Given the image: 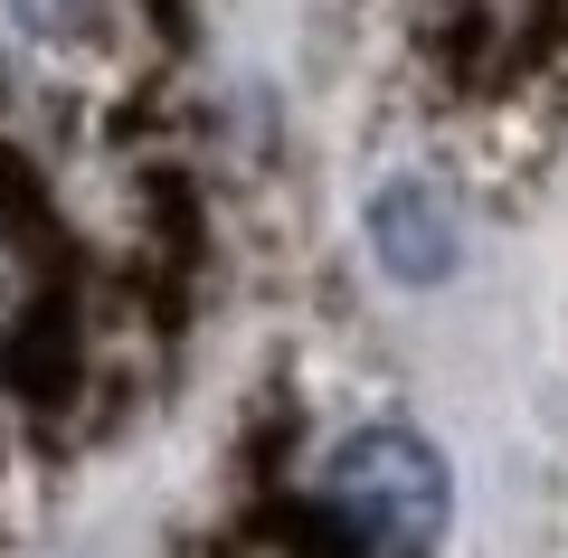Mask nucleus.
Returning <instances> with one entry per match:
<instances>
[{
	"label": "nucleus",
	"mask_w": 568,
	"mask_h": 558,
	"mask_svg": "<svg viewBox=\"0 0 568 558\" xmlns=\"http://www.w3.org/2000/svg\"><path fill=\"white\" fill-rule=\"evenodd\" d=\"M323 501L369 558H436L455 520V474L417 426L379 417V426H351L323 455Z\"/></svg>",
	"instance_id": "1"
},
{
	"label": "nucleus",
	"mask_w": 568,
	"mask_h": 558,
	"mask_svg": "<svg viewBox=\"0 0 568 558\" xmlns=\"http://www.w3.org/2000/svg\"><path fill=\"white\" fill-rule=\"evenodd\" d=\"M361 237H369V256H379L388 284H446L465 265V219H455V200L426 171H388L369 190Z\"/></svg>",
	"instance_id": "2"
},
{
	"label": "nucleus",
	"mask_w": 568,
	"mask_h": 558,
	"mask_svg": "<svg viewBox=\"0 0 568 558\" xmlns=\"http://www.w3.org/2000/svg\"><path fill=\"white\" fill-rule=\"evenodd\" d=\"M10 10H20V29H29V39H48V48L85 39V20H95V0H10Z\"/></svg>",
	"instance_id": "3"
}]
</instances>
